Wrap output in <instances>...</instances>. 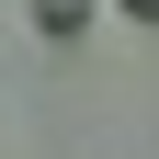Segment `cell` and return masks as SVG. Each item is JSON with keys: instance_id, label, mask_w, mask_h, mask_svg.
<instances>
[{"instance_id": "obj_2", "label": "cell", "mask_w": 159, "mask_h": 159, "mask_svg": "<svg viewBox=\"0 0 159 159\" xmlns=\"http://www.w3.org/2000/svg\"><path fill=\"white\" fill-rule=\"evenodd\" d=\"M125 11H148V23H159V0H125Z\"/></svg>"}, {"instance_id": "obj_1", "label": "cell", "mask_w": 159, "mask_h": 159, "mask_svg": "<svg viewBox=\"0 0 159 159\" xmlns=\"http://www.w3.org/2000/svg\"><path fill=\"white\" fill-rule=\"evenodd\" d=\"M34 34L46 46H91V0H34Z\"/></svg>"}]
</instances>
